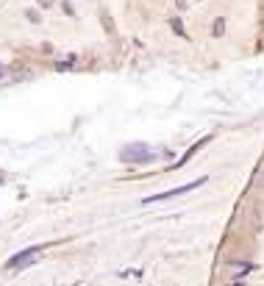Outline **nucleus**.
Returning <instances> with one entry per match:
<instances>
[{
  "label": "nucleus",
  "instance_id": "nucleus-1",
  "mask_svg": "<svg viewBox=\"0 0 264 286\" xmlns=\"http://www.w3.org/2000/svg\"><path fill=\"white\" fill-rule=\"evenodd\" d=\"M39 250H42L39 244H34V247H25V250L14 253V256L6 261V270L14 272V270H25V267H31V264H34V258L39 256Z\"/></svg>",
  "mask_w": 264,
  "mask_h": 286
},
{
  "label": "nucleus",
  "instance_id": "nucleus-5",
  "mask_svg": "<svg viewBox=\"0 0 264 286\" xmlns=\"http://www.w3.org/2000/svg\"><path fill=\"white\" fill-rule=\"evenodd\" d=\"M222 31H225V22H222V20H217V22H214V36H220Z\"/></svg>",
  "mask_w": 264,
  "mask_h": 286
},
{
  "label": "nucleus",
  "instance_id": "nucleus-6",
  "mask_svg": "<svg viewBox=\"0 0 264 286\" xmlns=\"http://www.w3.org/2000/svg\"><path fill=\"white\" fill-rule=\"evenodd\" d=\"M0 183H3V172H0Z\"/></svg>",
  "mask_w": 264,
  "mask_h": 286
},
{
  "label": "nucleus",
  "instance_id": "nucleus-2",
  "mask_svg": "<svg viewBox=\"0 0 264 286\" xmlns=\"http://www.w3.org/2000/svg\"><path fill=\"white\" fill-rule=\"evenodd\" d=\"M206 181V178H200V181H192V183H187V186H178V189H170V192H159V195H153V197H145V206H150V203H161V200H167V197H175V195H184V192H192V189H198L200 183Z\"/></svg>",
  "mask_w": 264,
  "mask_h": 286
},
{
  "label": "nucleus",
  "instance_id": "nucleus-4",
  "mask_svg": "<svg viewBox=\"0 0 264 286\" xmlns=\"http://www.w3.org/2000/svg\"><path fill=\"white\" fill-rule=\"evenodd\" d=\"M173 31H175V34H178V36H187V34H184V25H181L178 20H173Z\"/></svg>",
  "mask_w": 264,
  "mask_h": 286
},
{
  "label": "nucleus",
  "instance_id": "nucleus-3",
  "mask_svg": "<svg viewBox=\"0 0 264 286\" xmlns=\"http://www.w3.org/2000/svg\"><path fill=\"white\" fill-rule=\"evenodd\" d=\"M123 156H125V161H136V164H145V161L153 159V153L147 150L145 145H131V147H125Z\"/></svg>",
  "mask_w": 264,
  "mask_h": 286
}]
</instances>
